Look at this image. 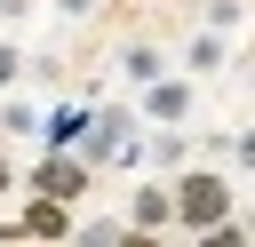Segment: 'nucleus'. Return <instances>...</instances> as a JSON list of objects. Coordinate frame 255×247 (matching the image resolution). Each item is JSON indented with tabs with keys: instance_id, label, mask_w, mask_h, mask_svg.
<instances>
[{
	"instance_id": "nucleus-14",
	"label": "nucleus",
	"mask_w": 255,
	"mask_h": 247,
	"mask_svg": "<svg viewBox=\"0 0 255 247\" xmlns=\"http://www.w3.org/2000/svg\"><path fill=\"white\" fill-rule=\"evenodd\" d=\"M56 8H64V16H80V8H88V0H56Z\"/></svg>"
},
{
	"instance_id": "nucleus-2",
	"label": "nucleus",
	"mask_w": 255,
	"mask_h": 247,
	"mask_svg": "<svg viewBox=\"0 0 255 247\" xmlns=\"http://www.w3.org/2000/svg\"><path fill=\"white\" fill-rule=\"evenodd\" d=\"M32 183H40V199H48V207H64V199H80V191H88V159L48 151V159L32 167Z\"/></svg>"
},
{
	"instance_id": "nucleus-11",
	"label": "nucleus",
	"mask_w": 255,
	"mask_h": 247,
	"mask_svg": "<svg viewBox=\"0 0 255 247\" xmlns=\"http://www.w3.org/2000/svg\"><path fill=\"white\" fill-rule=\"evenodd\" d=\"M16 72H24V56H16V48H0V88H8Z\"/></svg>"
},
{
	"instance_id": "nucleus-6",
	"label": "nucleus",
	"mask_w": 255,
	"mask_h": 247,
	"mask_svg": "<svg viewBox=\"0 0 255 247\" xmlns=\"http://www.w3.org/2000/svg\"><path fill=\"white\" fill-rule=\"evenodd\" d=\"M183 64H191V72H215V64H223V40H215V32H199V40H191V56H183Z\"/></svg>"
},
{
	"instance_id": "nucleus-10",
	"label": "nucleus",
	"mask_w": 255,
	"mask_h": 247,
	"mask_svg": "<svg viewBox=\"0 0 255 247\" xmlns=\"http://www.w3.org/2000/svg\"><path fill=\"white\" fill-rule=\"evenodd\" d=\"M199 247H247V231L239 223H215V231H199Z\"/></svg>"
},
{
	"instance_id": "nucleus-7",
	"label": "nucleus",
	"mask_w": 255,
	"mask_h": 247,
	"mask_svg": "<svg viewBox=\"0 0 255 247\" xmlns=\"http://www.w3.org/2000/svg\"><path fill=\"white\" fill-rule=\"evenodd\" d=\"M128 80L151 88V80H159V48H128Z\"/></svg>"
},
{
	"instance_id": "nucleus-8",
	"label": "nucleus",
	"mask_w": 255,
	"mask_h": 247,
	"mask_svg": "<svg viewBox=\"0 0 255 247\" xmlns=\"http://www.w3.org/2000/svg\"><path fill=\"white\" fill-rule=\"evenodd\" d=\"M0 127H8V135H32V127H40V112H32V104H8V112H0Z\"/></svg>"
},
{
	"instance_id": "nucleus-3",
	"label": "nucleus",
	"mask_w": 255,
	"mask_h": 247,
	"mask_svg": "<svg viewBox=\"0 0 255 247\" xmlns=\"http://www.w3.org/2000/svg\"><path fill=\"white\" fill-rule=\"evenodd\" d=\"M183 112H191V88L183 80H151L143 88V120H183Z\"/></svg>"
},
{
	"instance_id": "nucleus-1",
	"label": "nucleus",
	"mask_w": 255,
	"mask_h": 247,
	"mask_svg": "<svg viewBox=\"0 0 255 247\" xmlns=\"http://www.w3.org/2000/svg\"><path fill=\"white\" fill-rule=\"evenodd\" d=\"M167 199H175V223H191V231L231 223V183H223V175H183Z\"/></svg>"
},
{
	"instance_id": "nucleus-5",
	"label": "nucleus",
	"mask_w": 255,
	"mask_h": 247,
	"mask_svg": "<svg viewBox=\"0 0 255 247\" xmlns=\"http://www.w3.org/2000/svg\"><path fill=\"white\" fill-rule=\"evenodd\" d=\"M128 215H135V231H159V223H167V215H175V199H167V191H159V183H143V191H135V207H128Z\"/></svg>"
},
{
	"instance_id": "nucleus-15",
	"label": "nucleus",
	"mask_w": 255,
	"mask_h": 247,
	"mask_svg": "<svg viewBox=\"0 0 255 247\" xmlns=\"http://www.w3.org/2000/svg\"><path fill=\"white\" fill-rule=\"evenodd\" d=\"M0 191H8V159H0Z\"/></svg>"
},
{
	"instance_id": "nucleus-4",
	"label": "nucleus",
	"mask_w": 255,
	"mask_h": 247,
	"mask_svg": "<svg viewBox=\"0 0 255 247\" xmlns=\"http://www.w3.org/2000/svg\"><path fill=\"white\" fill-rule=\"evenodd\" d=\"M120 151H128V120L112 112V120H96V127H88V167H96V159H120Z\"/></svg>"
},
{
	"instance_id": "nucleus-13",
	"label": "nucleus",
	"mask_w": 255,
	"mask_h": 247,
	"mask_svg": "<svg viewBox=\"0 0 255 247\" xmlns=\"http://www.w3.org/2000/svg\"><path fill=\"white\" fill-rule=\"evenodd\" d=\"M239 159H247V167H255V135H239Z\"/></svg>"
},
{
	"instance_id": "nucleus-9",
	"label": "nucleus",
	"mask_w": 255,
	"mask_h": 247,
	"mask_svg": "<svg viewBox=\"0 0 255 247\" xmlns=\"http://www.w3.org/2000/svg\"><path fill=\"white\" fill-rule=\"evenodd\" d=\"M80 127H88V112H56V120H48V135H56V143H72Z\"/></svg>"
},
{
	"instance_id": "nucleus-12",
	"label": "nucleus",
	"mask_w": 255,
	"mask_h": 247,
	"mask_svg": "<svg viewBox=\"0 0 255 247\" xmlns=\"http://www.w3.org/2000/svg\"><path fill=\"white\" fill-rule=\"evenodd\" d=\"M120 247H159V239L151 231H120Z\"/></svg>"
}]
</instances>
